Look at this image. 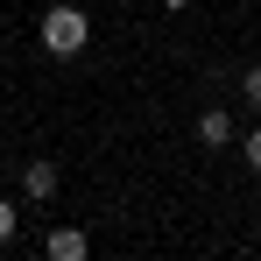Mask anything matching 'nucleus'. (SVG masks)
Instances as JSON below:
<instances>
[{"mask_svg":"<svg viewBox=\"0 0 261 261\" xmlns=\"http://www.w3.org/2000/svg\"><path fill=\"white\" fill-rule=\"evenodd\" d=\"M198 141H205V148H226V141H233V113H226V106H205V113H198Z\"/></svg>","mask_w":261,"mask_h":261,"instance_id":"4","label":"nucleus"},{"mask_svg":"<svg viewBox=\"0 0 261 261\" xmlns=\"http://www.w3.org/2000/svg\"><path fill=\"white\" fill-rule=\"evenodd\" d=\"M14 226H21V205H14V198H0V247L14 240Z\"/></svg>","mask_w":261,"mask_h":261,"instance_id":"6","label":"nucleus"},{"mask_svg":"<svg viewBox=\"0 0 261 261\" xmlns=\"http://www.w3.org/2000/svg\"><path fill=\"white\" fill-rule=\"evenodd\" d=\"M57 184H64V170H57L49 155H29V163H21V198H29V205H49Z\"/></svg>","mask_w":261,"mask_h":261,"instance_id":"2","label":"nucleus"},{"mask_svg":"<svg viewBox=\"0 0 261 261\" xmlns=\"http://www.w3.org/2000/svg\"><path fill=\"white\" fill-rule=\"evenodd\" d=\"M43 247H49V261H85V254H92V240H85V226H57V233H49Z\"/></svg>","mask_w":261,"mask_h":261,"instance_id":"3","label":"nucleus"},{"mask_svg":"<svg viewBox=\"0 0 261 261\" xmlns=\"http://www.w3.org/2000/svg\"><path fill=\"white\" fill-rule=\"evenodd\" d=\"M240 99L261 113V64H247V71H240Z\"/></svg>","mask_w":261,"mask_h":261,"instance_id":"5","label":"nucleus"},{"mask_svg":"<svg viewBox=\"0 0 261 261\" xmlns=\"http://www.w3.org/2000/svg\"><path fill=\"white\" fill-rule=\"evenodd\" d=\"M240 155H247V170H254V176H261V127H254V134H247V141H240Z\"/></svg>","mask_w":261,"mask_h":261,"instance_id":"7","label":"nucleus"},{"mask_svg":"<svg viewBox=\"0 0 261 261\" xmlns=\"http://www.w3.org/2000/svg\"><path fill=\"white\" fill-rule=\"evenodd\" d=\"M163 7H191V0H163Z\"/></svg>","mask_w":261,"mask_h":261,"instance_id":"8","label":"nucleus"},{"mask_svg":"<svg viewBox=\"0 0 261 261\" xmlns=\"http://www.w3.org/2000/svg\"><path fill=\"white\" fill-rule=\"evenodd\" d=\"M36 36H43V49H49V57H64V64H71V57H85L92 21H85V7H78V0H57V7L43 14V29H36Z\"/></svg>","mask_w":261,"mask_h":261,"instance_id":"1","label":"nucleus"}]
</instances>
